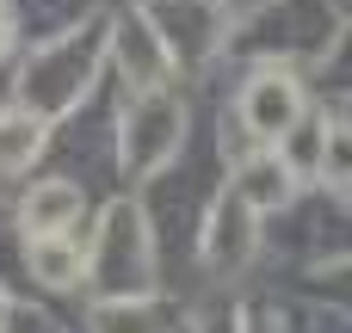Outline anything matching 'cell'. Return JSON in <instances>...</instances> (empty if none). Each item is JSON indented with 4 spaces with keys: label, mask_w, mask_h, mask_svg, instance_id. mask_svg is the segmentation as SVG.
<instances>
[{
    "label": "cell",
    "mask_w": 352,
    "mask_h": 333,
    "mask_svg": "<svg viewBox=\"0 0 352 333\" xmlns=\"http://www.w3.org/2000/svg\"><path fill=\"white\" fill-rule=\"evenodd\" d=\"M303 117V87L285 74V68H266L241 87V130L254 142H285Z\"/></svg>",
    "instance_id": "obj_1"
},
{
    "label": "cell",
    "mask_w": 352,
    "mask_h": 333,
    "mask_svg": "<svg viewBox=\"0 0 352 333\" xmlns=\"http://www.w3.org/2000/svg\"><path fill=\"white\" fill-rule=\"evenodd\" d=\"M322 179H334V185H346L352 192V130H322Z\"/></svg>",
    "instance_id": "obj_6"
},
{
    "label": "cell",
    "mask_w": 352,
    "mask_h": 333,
    "mask_svg": "<svg viewBox=\"0 0 352 333\" xmlns=\"http://www.w3.org/2000/svg\"><path fill=\"white\" fill-rule=\"evenodd\" d=\"M43 154V117L37 111H0V179L25 173Z\"/></svg>",
    "instance_id": "obj_4"
},
{
    "label": "cell",
    "mask_w": 352,
    "mask_h": 333,
    "mask_svg": "<svg viewBox=\"0 0 352 333\" xmlns=\"http://www.w3.org/2000/svg\"><path fill=\"white\" fill-rule=\"evenodd\" d=\"M25 260H31V278H43L50 290H68V284H80V272H87V253H80V241H68V235L31 241Z\"/></svg>",
    "instance_id": "obj_3"
},
{
    "label": "cell",
    "mask_w": 352,
    "mask_h": 333,
    "mask_svg": "<svg viewBox=\"0 0 352 333\" xmlns=\"http://www.w3.org/2000/svg\"><path fill=\"white\" fill-rule=\"evenodd\" d=\"M6 49H12V25L0 19V56H6Z\"/></svg>",
    "instance_id": "obj_7"
},
{
    "label": "cell",
    "mask_w": 352,
    "mask_h": 333,
    "mask_svg": "<svg viewBox=\"0 0 352 333\" xmlns=\"http://www.w3.org/2000/svg\"><path fill=\"white\" fill-rule=\"evenodd\" d=\"M285 179H291V173H285V161H254V167L241 173V198H254L260 210H266V204H285V198H291V185H285Z\"/></svg>",
    "instance_id": "obj_5"
},
{
    "label": "cell",
    "mask_w": 352,
    "mask_h": 333,
    "mask_svg": "<svg viewBox=\"0 0 352 333\" xmlns=\"http://www.w3.org/2000/svg\"><path fill=\"white\" fill-rule=\"evenodd\" d=\"M19 222H25L31 241H43V235H68V229L80 222V185H68V179H43V185H31Z\"/></svg>",
    "instance_id": "obj_2"
}]
</instances>
